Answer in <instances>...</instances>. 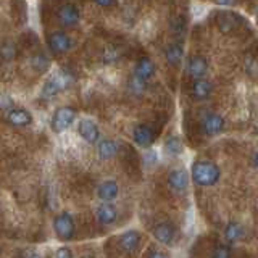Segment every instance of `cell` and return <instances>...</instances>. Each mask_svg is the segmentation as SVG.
Wrapping results in <instances>:
<instances>
[{
  "label": "cell",
  "instance_id": "cell-1",
  "mask_svg": "<svg viewBox=\"0 0 258 258\" xmlns=\"http://www.w3.org/2000/svg\"><path fill=\"white\" fill-rule=\"evenodd\" d=\"M221 171L218 165L208 160H199L192 165V179L197 185L202 187H208V185H215L220 181Z\"/></svg>",
  "mask_w": 258,
  "mask_h": 258
},
{
  "label": "cell",
  "instance_id": "cell-10",
  "mask_svg": "<svg viewBox=\"0 0 258 258\" xmlns=\"http://www.w3.org/2000/svg\"><path fill=\"white\" fill-rule=\"evenodd\" d=\"M5 119L8 124L16 127H24L32 123V115L26 108H10L7 111Z\"/></svg>",
  "mask_w": 258,
  "mask_h": 258
},
{
  "label": "cell",
  "instance_id": "cell-25",
  "mask_svg": "<svg viewBox=\"0 0 258 258\" xmlns=\"http://www.w3.org/2000/svg\"><path fill=\"white\" fill-rule=\"evenodd\" d=\"M31 67L37 71H45L48 68V60L44 53H37L31 58Z\"/></svg>",
  "mask_w": 258,
  "mask_h": 258
},
{
  "label": "cell",
  "instance_id": "cell-5",
  "mask_svg": "<svg viewBox=\"0 0 258 258\" xmlns=\"http://www.w3.org/2000/svg\"><path fill=\"white\" fill-rule=\"evenodd\" d=\"M53 229L56 232V236H58V239L61 240L73 239V236H75V221H73L71 215L67 212L56 215L53 220Z\"/></svg>",
  "mask_w": 258,
  "mask_h": 258
},
{
  "label": "cell",
  "instance_id": "cell-17",
  "mask_svg": "<svg viewBox=\"0 0 258 258\" xmlns=\"http://www.w3.org/2000/svg\"><path fill=\"white\" fill-rule=\"evenodd\" d=\"M141 244V234L137 231H127L119 237V247L123 252L131 253Z\"/></svg>",
  "mask_w": 258,
  "mask_h": 258
},
{
  "label": "cell",
  "instance_id": "cell-14",
  "mask_svg": "<svg viewBox=\"0 0 258 258\" xmlns=\"http://www.w3.org/2000/svg\"><path fill=\"white\" fill-rule=\"evenodd\" d=\"M239 16L236 13H231V12H223L218 15V20H216V24H218V29L224 34H228V32L234 31L237 26H239Z\"/></svg>",
  "mask_w": 258,
  "mask_h": 258
},
{
  "label": "cell",
  "instance_id": "cell-16",
  "mask_svg": "<svg viewBox=\"0 0 258 258\" xmlns=\"http://www.w3.org/2000/svg\"><path fill=\"white\" fill-rule=\"evenodd\" d=\"M134 75L144 81H149L153 75H155V64H153V61L149 58V56H142V58H139L136 63Z\"/></svg>",
  "mask_w": 258,
  "mask_h": 258
},
{
  "label": "cell",
  "instance_id": "cell-6",
  "mask_svg": "<svg viewBox=\"0 0 258 258\" xmlns=\"http://www.w3.org/2000/svg\"><path fill=\"white\" fill-rule=\"evenodd\" d=\"M56 20L63 28H73L79 23V10L73 4H63L56 10Z\"/></svg>",
  "mask_w": 258,
  "mask_h": 258
},
{
  "label": "cell",
  "instance_id": "cell-11",
  "mask_svg": "<svg viewBox=\"0 0 258 258\" xmlns=\"http://www.w3.org/2000/svg\"><path fill=\"white\" fill-rule=\"evenodd\" d=\"M78 133L83 139L89 144H95L100 139V131L92 119H81L78 124Z\"/></svg>",
  "mask_w": 258,
  "mask_h": 258
},
{
  "label": "cell",
  "instance_id": "cell-21",
  "mask_svg": "<svg viewBox=\"0 0 258 258\" xmlns=\"http://www.w3.org/2000/svg\"><path fill=\"white\" fill-rule=\"evenodd\" d=\"M97 196H99L105 202L116 199V196H118V184L115 181H105V182H102L99 185V189H97Z\"/></svg>",
  "mask_w": 258,
  "mask_h": 258
},
{
  "label": "cell",
  "instance_id": "cell-2",
  "mask_svg": "<svg viewBox=\"0 0 258 258\" xmlns=\"http://www.w3.org/2000/svg\"><path fill=\"white\" fill-rule=\"evenodd\" d=\"M71 83H73V75L70 71H67V70L56 71L44 83L42 91H40V97L45 100L53 99V97L58 95L61 91L68 89L71 86Z\"/></svg>",
  "mask_w": 258,
  "mask_h": 258
},
{
  "label": "cell",
  "instance_id": "cell-18",
  "mask_svg": "<svg viewBox=\"0 0 258 258\" xmlns=\"http://www.w3.org/2000/svg\"><path fill=\"white\" fill-rule=\"evenodd\" d=\"M95 216H97V221L100 224H111L116 221L118 213H116V208L111 204H102L97 207Z\"/></svg>",
  "mask_w": 258,
  "mask_h": 258
},
{
  "label": "cell",
  "instance_id": "cell-31",
  "mask_svg": "<svg viewBox=\"0 0 258 258\" xmlns=\"http://www.w3.org/2000/svg\"><path fill=\"white\" fill-rule=\"evenodd\" d=\"M149 258H168L165 253H161V252H158V250H153V252L149 255Z\"/></svg>",
  "mask_w": 258,
  "mask_h": 258
},
{
  "label": "cell",
  "instance_id": "cell-15",
  "mask_svg": "<svg viewBox=\"0 0 258 258\" xmlns=\"http://www.w3.org/2000/svg\"><path fill=\"white\" fill-rule=\"evenodd\" d=\"M174 234H176L174 226L168 221L158 223L155 228H153V236H155V239L160 240L161 244H171V240L174 239Z\"/></svg>",
  "mask_w": 258,
  "mask_h": 258
},
{
  "label": "cell",
  "instance_id": "cell-29",
  "mask_svg": "<svg viewBox=\"0 0 258 258\" xmlns=\"http://www.w3.org/2000/svg\"><path fill=\"white\" fill-rule=\"evenodd\" d=\"M55 258H73V252L68 247H60L58 250H56Z\"/></svg>",
  "mask_w": 258,
  "mask_h": 258
},
{
  "label": "cell",
  "instance_id": "cell-13",
  "mask_svg": "<svg viewBox=\"0 0 258 258\" xmlns=\"http://www.w3.org/2000/svg\"><path fill=\"white\" fill-rule=\"evenodd\" d=\"M133 139L139 147H150L153 144V139H155V136H153V131L150 126L137 124L133 129Z\"/></svg>",
  "mask_w": 258,
  "mask_h": 258
},
{
  "label": "cell",
  "instance_id": "cell-33",
  "mask_svg": "<svg viewBox=\"0 0 258 258\" xmlns=\"http://www.w3.org/2000/svg\"><path fill=\"white\" fill-rule=\"evenodd\" d=\"M253 165L258 168V152H255V155H253Z\"/></svg>",
  "mask_w": 258,
  "mask_h": 258
},
{
  "label": "cell",
  "instance_id": "cell-7",
  "mask_svg": "<svg viewBox=\"0 0 258 258\" xmlns=\"http://www.w3.org/2000/svg\"><path fill=\"white\" fill-rule=\"evenodd\" d=\"M200 127H202V133L204 134L216 136L224 129V119L221 115H218V113H208V115L202 118Z\"/></svg>",
  "mask_w": 258,
  "mask_h": 258
},
{
  "label": "cell",
  "instance_id": "cell-28",
  "mask_svg": "<svg viewBox=\"0 0 258 258\" xmlns=\"http://www.w3.org/2000/svg\"><path fill=\"white\" fill-rule=\"evenodd\" d=\"M212 258H231V250L228 245H218L213 253H212Z\"/></svg>",
  "mask_w": 258,
  "mask_h": 258
},
{
  "label": "cell",
  "instance_id": "cell-24",
  "mask_svg": "<svg viewBox=\"0 0 258 258\" xmlns=\"http://www.w3.org/2000/svg\"><path fill=\"white\" fill-rule=\"evenodd\" d=\"M165 149L169 155H179V153L182 152V144L176 136H169L165 141Z\"/></svg>",
  "mask_w": 258,
  "mask_h": 258
},
{
  "label": "cell",
  "instance_id": "cell-34",
  "mask_svg": "<svg viewBox=\"0 0 258 258\" xmlns=\"http://www.w3.org/2000/svg\"><path fill=\"white\" fill-rule=\"evenodd\" d=\"M83 258H91V256H83Z\"/></svg>",
  "mask_w": 258,
  "mask_h": 258
},
{
  "label": "cell",
  "instance_id": "cell-23",
  "mask_svg": "<svg viewBox=\"0 0 258 258\" xmlns=\"http://www.w3.org/2000/svg\"><path fill=\"white\" fill-rule=\"evenodd\" d=\"M127 87L134 95H141V94H144L145 87H147V81H144L141 78H137L136 75H133V78L129 79V83H127Z\"/></svg>",
  "mask_w": 258,
  "mask_h": 258
},
{
  "label": "cell",
  "instance_id": "cell-26",
  "mask_svg": "<svg viewBox=\"0 0 258 258\" xmlns=\"http://www.w3.org/2000/svg\"><path fill=\"white\" fill-rule=\"evenodd\" d=\"M15 55H16V47L13 42H4L2 44V60L4 61H12L15 58Z\"/></svg>",
  "mask_w": 258,
  "mask_h": 258
},
{
  "label": "cell",
  "instance_id": "cell-27",
  "mask_svg": "<svg viewBox=\"0 0 258 258\" xmlns=\"http://www.w3.org/2000/svg\"><path fill=\"white\" fill-rule=\"evenodd\" d=\"M119 52L116 50L115 47H107L105 48V52H103V55H102V60H103V63H115V61H118L119 60Z\"/></svg>",
  "mask_w": 258,
  "mask_h": 258
},
{
  "label": "cell",
  "instance_id": "cell-20",
  "mask_svg": "<svg viewBox=\"0 0 258 258\" xmlns=\"http://www.w3.org/2000/svg\"><path fill=\"white\" fill-rule=\"evenodd\" d=\"M165 56L171 67H177L184 56V47L181 44H169L165 50Z\"/></svg>",
  "mask_w": 258,
  "mask_h": 258
},
{
  "label": "cell",
  "instance_id": "cell-30",
  "mask_svg": "<svg viewBox=\"0 0 258 258\" xmlns=\"http://www.w3.org/2000/svg\"><path fill=\"white\" fill-rule=\"evenodd\" d=\"M94 4H97L99 7H113L116 4V0H94Z\"/></svg>",
  "mask_w": 258,
  "mask_h": 258
},
{
  "label": "cell",
  "instance_id": "cell-32",
  "mask_svg": "<svg viewBox=\"0 0 258 258\" xmlns=\"http://www.w3.org/2000/svg\"><path fill=\"white\" fill-rule=\"evenodd\" d=\"M215 2L218 5H224V7H228V5H232L234 4V0H215Z\"/></svg>",
  "mask_w": 258,
  "mask_h": 258
},
{
  "label": "cell",
  "instance_id": "cell-3",
  "mask_svg": "<svg viewBox=\"0 0 258 258\" xmlns=\"http://www.w3.org/2000/svg\"><path fill=\"white\" fill-rule=\"evenodd\" d=\"M76 119V110L73 107H60L56 108L53 116H52V121H50V126H52V131L60 134L63 131H67V129L75 123Z\"/></svg>",
  "mask_w": 258,
  "mask_h": 258
},
{
  "label": "cell",
  "instance_id": "cell-22",
  "mask_svg": "<svg viewBox=\"0 0 258 258\" xmlns=\"http://www.w3.org/2000/svg\"><path fill=\"white\" fill-rule=\"evenodd\" d=\"M244 234H245V231H244V228H242V224H239V223H236V221H232V223L228 224V228H226V231H224V237L228 239L229 242H236V240H239L240 237H244Z\"/></svg>",
  "mask_w": 258,
  "mask_h": 258
},
{
  "label": "cell",
  "instance_id": "cell-8",
  "mask_svg": "<svg viewBox=\"0 0 258 258\" xmlns=\"http://www.w3.org/2000/svg\"><path fill=\"white\" fill-rule=\"evenodd\" d=\"M168 185L169 189L174 190V192H184L187 189L189 185V174L185 169L182 168H176V169H171V171L168 173Z\"/></svg>",
  "mask_w": 258,
  "mask_h": 258
},
{
  "label": "cell",
  "instance_id": "cell-4",
  "mask_svg": "<svg viewBox=\"0 0 258 258\" xmlns=\"http://www.w3.org/2000/svg\"><path fill=\"white\" fill-rule=\"evenodd\" d=\"M47 45L50 48V52L55 55H63L67 53L70 48L73 47L71 37L63 31H53L47 37Z\"/></svg>",
  "mask_w": 258,
  "mask_h": 258
},
{
  "label": "cell",
  "instance_id": "cell-19",
  "mask_svg": "<svg viewBox=\"0 0 258 258\" xmlns=\"http://www.w3.org/2000/svg\"><path fill=\"white\" fill-rule=\"evenodd\" d=\"M97 153L102 160H110L118 153V144L110 139H102L97 145Z\"/></svg>",
  "mask_w": 258,
  "mask_h": 258
},
{
  "label": "cell",
  "instance_id": "cell-9",
  "mask_svg": "<svg viewBox=\"0 0 258 258\" xmlns=\"http://www.w3.org/2000/svg\"><path fill=\"white\" fill-rule=\"evenodd\" d=\"M185 71L192 79H200V78H205L207 71H208V63L204 56L200 55H194L187 60L185 63Z\"/></svg>",
  "mask_w": 258,
  "mask_h": 258
},
{
  "label": "cell",
  "instance_id": "cell-12",
  "mask_svg": "<svg viewBox=\"0 0 258 258\" xmlns=\"http://www.w3.org/2000/svg\"><path fill=\"white\" fill-rule=\"evenodd\" d=\"M213 92V84L212 81H208L207 78L194 79L190 86V95L196 100H207Z\"/></svg>",
  "mask_w": 258,
  "mask_h": 258
}]
</instances>
